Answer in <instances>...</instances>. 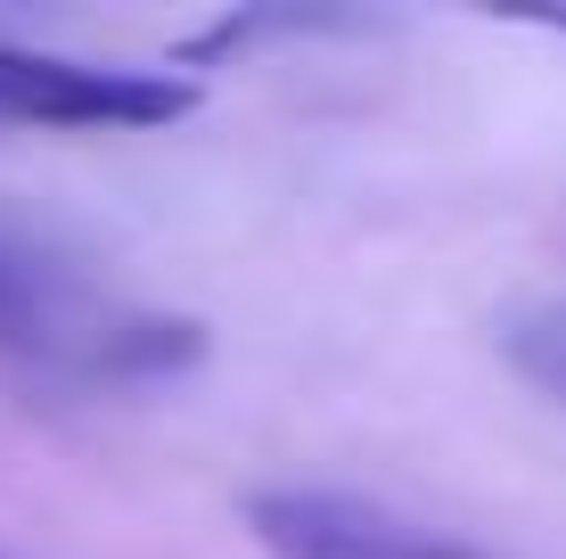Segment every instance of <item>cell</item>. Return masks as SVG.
I'll return each mask as SVG.
<instances>
[{
	"label": "cell",
	"mask_w": 566,
	"mask_h": 559,
	"mask_svg": "<svg viewBox=\"0 0 566 559\" xmlns=\"http://www.w3.org/2000/svg\"><path fill=\"white\" fill-rule=\"evenodd\" d=\"M0 559H9V551H0Z\"/></svg>",
	"instance_id": "6"
},
{
	"label": "cell",
	"mask_w": 566,
	"mask_h": 559,
	"mask_svg": "<svg viewBox=\"0 0 566 559\" xmlns=\"http://www.w3.org/2000/svg\"><path fill=\"white\" fill-rule=\"evenodd\" d=\"M517 362L566 403V321H542V330H517Z\"/></svg>",
	"instance_id": "4"
},
{
	"label": "cell",
	"mask_w": 566,
	"mask_h": 559,
	"mask_svg": "<svg viewBox=\"0 0 566 559\" xmlns=\"http://www.w3.org/2000/svg\"><path fill=\"white\" fill-rule=\"evenodd\" d=\"M551 33H566V17H551Z\"/></svg>",
	"instance_id": "5"
},
{
	"label": "cell",
	"mask_w": 566,
	"mask_h": 559,
	"mask_svg": "<svg viewBox=\"0 0 566 559\" xmlns=\"http://www.w3.org/2000/svg\"><path fill=\"white\" fill-rule=\"evenodd\" d=\"M0 354L57 387H156L206 354V330L124 297L42 230L0 222Z\"/></svg>",
	"instance_id": "1"
},
{
	"label": "cell",
	"mask_w": 566,
	"mask_h": 559,
	"mask_svg": "<svg viewBox=\"0 0 566 559\" xmlns=\"http://www.w3.org/2000/svg\"><path fill=\"white\" fill-rule=\"evenodd\" d=\"M247 527L263 535L280 559H476L460 544H443L436 527L354 503V494H321V486H280L247 503Z\"/></svg>",
	"instance_id": "3"
},
{
	"label": "cell",
	"mask_w": 566,
	"mask_h": 559,
	"mask_svg": "<svg viewBox=\"0 0 566 559\" xmlns=\"http://www.w3.org/2000/svg\"><path fill=\"white\" fill-rule=\"evenodd\" d=\"M198 107V83L172 66H115V58H66L0 42V124L50 132H156Z\"/></svg>",
	"instance_id": "2"
}]
</instances>
